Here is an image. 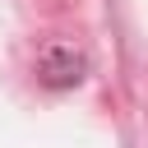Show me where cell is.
<instances>
[{
    "label": "cell",
    "instance_id": "obj_1",
    "mask_svg": "<svg viewBox=\"0 0 148 148\" xmlns=\"http://www.w3.org/2000/svg\"><path fill=\"white\" fill-rule=\"evenodd\" d=\"M37 69H42V83H51V88H69V83H79V79H83L88 60H83V51L65 46V42H51V46H42Z\"/></svg>",
    "mask_w": 148,
    "mask_h": 148
}]
</instances>
